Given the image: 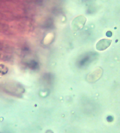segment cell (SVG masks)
<instances>
[{
    "label": "cell",
    "instance_id": "cell-1",
    "mask_svg": "<svg viewBox=\"0 0 120 133\" xmlns=\"http://www.w3.org/2000/svg\"><path fill=\"white\" fill-rule=\"evenodd\" d=\"M111 43V41L107 39H103L99 41L96 45L97 49L98 50H105L110 46Z\"/></svg>",
    "mask_w": 120,
    "mask_h": 133
}]
</instances>
